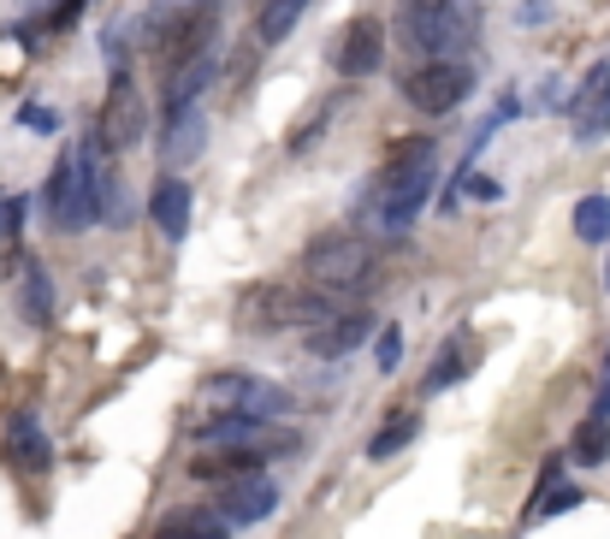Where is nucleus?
I'll return each instance as SVG.
<instances>
[{
  "instance_id": "nucleus-1",
  "label": "nucleus",
  "mask_w": 610,
  "mask_h": 539,
  "mask_svg": "<svg viewBox=\"0 0 610 539\" xmlns=\"http://www.w3.org/2000/svg\"><path fill=\"white\" fill-rule=\"evenodd\" d=\"M433 184H439V149H433V137H403L368 184V220L385 231H403L427 208Z\"/></svg>"
},
{
  "instance_id": "nucleus-2",
  "label": "nucleus",
  "mask_w": 610,
  "mask_h": 539,
  "mask_svg": "<svg viewBox=\"0 0 610 539\" xmlns=\"http://www.w3.org/2000/svg\"><path fill=\"white\" fill-rule=\"evenodd\" d=\"M220 42V0H154L142 19V48L161 71H179L196 54H214Z\"/></svg>"
},
{
  "instance_id": "nucleus-3",
  "label": "nucleus",
  "mask_w": 610,
  "mask_h": 539,
  "mask_svg": "<svg viewBox=\"0 0 610 539\" xmlns=\"http://www.w3.org/2000/svg\"><path fill=\"white\" fill-rule=\"evenodd\" d=\"M398 24L421 60H462L474 48L469 0H398Z\"/></svg>"
},
{
  "instance_id": "nucleus-4",
  "label": "nucleus",
  "mask_w": 610,
  "mask_h": 539,
  "mask_svg": "<svg viewBox=\"0 0 610 539\" xmlns=\"http://www.w3.org/2000/svg\"><path fill=\"white\" fill-rule=\"evenodd\" d=\"M338 314V290H290V285H255L238 302L243 332H290V326H326Z\"/></svg>"
},
{
  "instance_id": "nucleus-5",
  "label": "nucleus",
  "mask_w": 610,
  "mask_h": 539,
  "mask_svg": "<svg viewBox=\"0 0 610 539\" xmlns=\"http://www.w3.org/2000/svg\"><path fill=\"white\" fill-rule=\"evenodd\" d=\"M142 130H149V101H142L137 78L119 66L107 83V101H101V113H95V142H101V154H125L142 142Z\"/></svg>"
},
{
  "instance_id": "nucleus-6",
  "label": "nucleus",
  "mask_w": 610,
  "mask_h": 539,
  "mask_svg": "<svg viewBox=\"0 0 610 539\" xmlns=\"http://www.w3.org/2000/svg\"><path fill=\"white\" fill-rule=\"evenodd\" d=\"M302 273H309L321 290H356L373 273L368 243L350 238V231H321V238L302 250Z\"/></svg>"
},
{
  "instance_id": "nucleus-7",
  "label": "nucleus",
  "mask_w": 610,
  "mask_h": 539,
  "mask_svg": "<svg viewBox=\"0 0 610 539\" xmlns=\"http://www.w3.org/2000/svg\"><path fill=\"white\" fill-rule=\"evenodd\" d=\"M42 214H48L54 231H83L95 220V202H90V172H83V154L66 149L54 160L48 184H42Z\"/></svg>"
},
{
  "instance_id": "nucleus-8",
  "label": "nucleus",
  "mask_w": 610,
  "mask_h": 539,
  "mask_svg": "<svg viewBox=\"0 0 610 539\" xmlns=\"http://www.w3.org/2000/svg\"><path fill=\"white\" fill-rule=\"evenodd\" d=\"M474 90V71L462 66V60H421L410 78H403V101H410L415 113H457L462 101H469Z\"/></svg>"
},
{
  "instance_id": "nucleus-9",
  "label": "nucleus",
  "mask_w": 610,
  "mask_h": 539,
  "mask_svg": "<svg viewBox=\"0 0 610 539\" xmlns=\"http://www.w3.org/2000/svg\"><path fill=\"white\" fill-rule=\"evenodd\" d=\"M208 403H214V415H250V421H267V427L279 415H290V391L255 380V374H214Z\"/></svg>"
},
{
  "instance_id": "nucleus-10",
  "label": "nucleus",
  "mask_w": 610,
  "mask_h": 539,
  "mask_svg": "<svg viewBox=\"0 0 610 539\" xmlns=\"http://www.w3.org/2000/svg\"><path fill=\"white\" fill-rule=\"evenodd\" d=\"M332 66H338V78H373L385 66V24L368 19V12L350 19L332 36Z\"/></svg>"
},
{
  "instance_id": "nucleus-11",
  "label": "nucleus",
  "mask_w": 610,
  "mask_h": 539,
  "mask_svg": "<svg viewBox=\"0 0 610 539\" xmlns=\"http://www.w3.org/2000/svg\"><path fill=\"white\" fill-rule=\"evenodd\" d=\"M569 130L580 149H592L599 137H610V60H592L580 90L569 101Z\"/></svg>"
},
{
  "instance_id": "nucleus-12",
  "label": "nucleus",
  "mask_w": 610,
  "mask_h": 539,
  "mask_svg": "<svg viewBox=\"0 0 610 539\" xmlns=\"http://www.w3.org/2000/svg\"><path fill=\"white\" fill-rule=\"evenodd\" d=\"M214 509H220L231 528H255V521H267L273 509H279V480H267V469H255L243 480H226Z\"/></svg>"
},
{
  "instance_id": "nucleus-13",
  "label": "nucleus",
  "mask_w": 610,
  "mask_h": 539,
  "mask_svg": "<svg viewBox=\"0 0 610 539\" xmlns=\"http://www.w3.org/2000/svg\"><path fill=\"white\" fill-rule=\"evenodd\" d=\"M279 450V439H261V445H202L196 457H191V474L196 480H243V474H255V469H267V457Z\"/></svg>"
},
{
  "instance_id": "nucleus-14",
  "label": "nucleus",
  "mask_w": 610,
  "mask_h": 539,
  "mask_svg": "<svg viewBox=\"0 0 610 539\" xmlns=\"http://www.w3.org/2000/svg\"><path fill=\"white\" fill-rule=\"evenodd\" d=\"M368 339H373V314H368V309H344V314H332L326 326L309 332V356L344 362V356H356Z\"/></svg>"
},
{
  "instance_id": "nucleus-15",
  "label": "nucleus",
  "mask_w": 610,
  "mask_h": 539,
  "mask_svg": "<svg viewBox=\"0 0 610 539\" xmlns=\"http://www.w3.org/2000/svg\"><path fill=\"white\" fill-rule=\"evenodd\" d=\"M469 368H474V339H469V332H450V339L439 344V356L427 362V374H421V391L439 398V391H450Z\"/></svg>"
},
{
  "instance_id": "nucleus-16",
  "label": "nucleus",
  "mask_w": 610,
  "mask_h": 539,
  "mask_svg": "<svg viewBox=\"0 0 610 539\" xmlns=\"http://www.w3.org/2000/svg\"><path fill=\"white\" fill-rule=\"evenodd\" d=\"M149 220L166 231V243H184V231H191V184L184 179H161L149 191Z\"/></svg>"
},
{
  "instance_id": "nucleus-17",
  "label": "nucleus",
  "mask_w": 610,
  "mask_h": 539,
  "mask_svg": "<svg viewBox=\"0 0 610 539\" xmlns=\"http://www.w3.org/2000/svg\"><path fill=\"white\" fill-rule=\"evenodd\" d=\"M83 172H90V202H95V220L125 226V220H130V202H125V184L113 179L107 167H101V142H90V154H83Z\"/></svg>"
},
{
  "instance_id": "nucleus-18",
  "label": "nucleus",
  "mask_w": 610,
  "mask_h": 539,
  "mask_svg": "<svg viewBox=\"0 0 610 539\" xmlns=\"http://www.w3.org/2000/svg\"><path fill=\"white\" fill-rule=\"evenodd\" d=\"M202 142H208V119H202V107L166 113V130H161V154L166 160H196Z\"/></svg>"
},
{
  "instance_id": "nucleus-19",
  "label": "nucleus",
  "mask_w": 610,
  "mask_h": 539,
  "mask_svg": "<svg viewBox=\"0 0 610 539\" xmlns=\"http://www.w3.org/2000/svg\"><path fill=\"white\" fill-rule=\"evenodd\" d=\"M7 445H12V457H19L31 474H48V469H54V439L42 433V421H36V415H19V421H12Z\"/></svg>"
},
{
  "instance_id": "nucleus-20",
  "label": "nucleus",
  "mask_w": 610,
  "mask_h": 539,
  "mask_svg": "<svg viewBox=\"0 0 610 539\" xmlns=\"http://www.w3.org/2000/svg\"><path fill=\"white\" fill-rule=\"evenodd\" d=\"M154 539H231V521L220 509H172Z\"/></svg>"
},
{
  "instance_id": "nucleus-21",
  "label": "nucleus",
  "mask_w": 610,
  "mask_h": 539,
  "mask_svg": "<svg viewBox=\"0 0 610 539\" xmlns=\"http://www.w3.org/2000/svg\"><path fill=\"white\" fill-rule=\"evenodd\" d=\"M208 78H214V54H196V60H184L179 71H166V113L196 107L202 90H208Z\"/></svg>"
},
{
  "instance_id": "nucleus-22",
  "label": "nucleus",
  "mask_w": 610,
  "mask_h": 539,
  "mask_svg": "<svg viewBox=\"0 0 610 539\" xmlns=\"http://www.w3.org/2000/svg\"><path fill=\"white\" fill-rule=\"evenodd\" d=\"M19 314L31 320V326H54V279H48V267H24V279H19Z\"/></svg>"
},
{
  "instance_id": "nucleus-23",
  "label": "nucleus",
  "mask_w": 610,
  "mask_h": 539,
  "mask_svg": "<svg viewBox=\"0 0 610 539\" xmlns=\"http://www.w3.org/2000/svg\"><path fill=\"white\" fill-rule=\"evenodd\" d=\"M605 457H610V415H587L569 439V462L575 469H599Z\"/></svg>"
},
{
  "instance_id": "nucleus-24",
  "label": "nucleus",
  "mask_w": 610,
  "mask_h": 539,
  "mask_svg": "<svg viewBox=\"0 0 610 539\" xmlns=\"http://www.w3.org/2000/svg\"><path fill=\"white\" fill-rule=\"evenodd\" d=\"M575 238L592 243V250H599V243H610V196H605V191H592V196L575 202Z\"/></svg>"
},
{
  "instance_id": "nucleus-25",
  "label": "nucleus",
  "mask_w": 610,
  "mask_h": 539,
  "mask_svg": "<svg viewBox=\"0 0 610 539\" xmlns=\"http://www.w3.org/2000/svg\"><path fill=\"white\" fill-rule=\"evenodd\" d=\"M309 12V0H261V12H255V36L261 42H285L290 36V24Z\"/></svg>"
},
{
  "instance_id": "nucleus-26",
  "label": "nucleus",
  "mask_w": 610,
  "mask_h": 539,
  "mask_svg": "<svg viewBox=\"0 0 610 539\" xmlns=\"http://www.w3.org/2000/svg\"><path fill=\"white\" fill-rule=\"evenodd\" d=\"M415 433H421V415H415V410L391 415V421H385V427H380V433H373V439H368V457H373V462L398 457V450H403V445H415Z\"/></svg>"
},
{
  "instance_id": "nucleus-27",
  "label": "nucleus",
  "mask_w": 610,
  "mask_h": 539,
  "mask_svg": "<svg viewBox=\"0 0 610 539\" xmlns=\"http://www.w3.org/2000/svg\"><path fill=\"white\" fill-rule=\"evenodd\" d=\"M580 504H587V492H580V486H545L540 498H533L540 516H563V509H580Z\"/></svg>"
},
{
  "instance_id": "nucleus-28",
  "label": "nucleus",
  "mask_w": 610,
  "mask_h": 539,
  "mask_svg": "<svg viewBox=\"0 0 610 539\" xmlns=\"http://www.w3.org/2000/svg\"><path fill=\"white\" fill-rule=\"evenodd\" d=\"M78 12H83V0H48V7H42V31H71V24H78Z\"/></svg>"
},
{
  "instance_id": "nucleus-29",
  "label": "nucleus",
  "mask_w": 610,
  "mask_h": 539,
  "mask_svg": "<svg viewBox=\"0 0 610 539\" xmlns=\"http://www.w3.org/2000/svg\"><path fill=\"white\" fill-rule=\"evenodd\" d=\"M373 362H380V374H398V368H403V332H398V326L380 332V344H373Z\"/></svg>"
},
{
  "instance_id": "nucleus-30",
  "label": "nucleus",
  "mask_w": 610,
  "mask_h": 539,
  "mask_svg": "<svg viewBox=\"0 0 610 539\" xmlns=\"http://www.w3.org/2000/svg\"><path fill=\"white\" fill-rule=\"evenodd\" d=\"M462 196H469V202H498L504 184L498 179H481V172H462Z\"/></svg>"
},
{
  "instance_id": "nucleus-31",
  "label": "nucleus",
  "mask_w": 610,
  "mask_h": 539,
  "mask_svg": "<svg viewBox=\"0 0 610 539\" xmlns=\"http://www.w3.org/2000/svg\"><path fill=\"white\" fill-rule=\"evenodd\" d=\"M19 119L31 125V130H42V137H54V130H60V113H48V107H19Z\"/></svg>"
},
{
  "instance_id": "nucleus-32",
  "label": "nucleus",
  "mask_w": 610,
  "mask_h": 539,
  "mask_svg": "<svg viewBox=\"0 0 610 539\" xmlns=\"http://www.w3.org/2000/svg\"><path fill=\"white\" fill-rule=\"evenodd\" d=\"M545 19H551V0H528V7L516 12V24H521V31H528V24H545Z\"/></svg>"
},
{
  "instance_id": "nucleus-33",
  "label": "nucleus",
  "mask_w": 610,
  "mask_h": 539,
  "mask_svg": "<svg viewBox=\"0 0 610 539\" xmlns=\"http://www.w3.org/2000/svg\"><path fill=\"white\" fill-rule=\"evenodd\" d=\"M592 415H610V349H605V380H599V398H592Z\"/></svg>"
},
{
  "instance_id": "nucleus-34",
  "label": "nucleus",
  "mask_w": 610,
  "mask_h": 539,
  "mask_svg": "<svg viewBox=\"0 0 610 539\" xmlns=\"http://www.w3.org/2000/svg\"><path fill=\"white\" fill-rule=\"evenodd\" d=\"M605 285H610V267H605Z\"/></svg>"
}]
</instances>
